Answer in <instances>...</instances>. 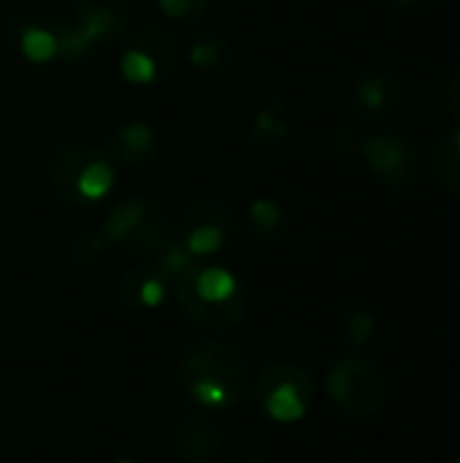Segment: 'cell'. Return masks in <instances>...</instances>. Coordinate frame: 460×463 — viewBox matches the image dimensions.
<instances>
[{
  "label": "cell",
  "mask_w": 460,
  "mask_h": 463,
  "mask_svg": "<svg viewBox=\"0 0 460 463\" xmlns=\"http://www.w3.org/2000/svg\"><path fill=\"white\" fill-rule=\"evenodd\" d=\"M8 43L30 65L76 62L87 54L73 27L46 11H22L8 22Z\"/></svg>",
  "instance_id": "5"
},
{
  "label": "cell",
  "mask_w": 460,
  "mask_h": 463,
  "mask_svg": "<svg viewBox=\"0 0 460 463\" xmlns=\"http://www.w3.org/2000/svg\"><path fill=\"white\" fill-rule=\"evenodd\" d=\"M328 146H331V152L339 155V157H350V155L361 152V141L355 138V133H352L350 128H336V130L331 133V138H328Z\"/></svg>",
  "instance_id": "24"
},
{
  "label": "cell",
  "mask_w": 460,
  "mask_h": 463,
  "mask_svg": "<svg viewBox=\"0 0 460 463\" xmlns=\"http://www.w3.org/2000/svg\"><path fill=\"white\" fill-rule=\"evenodd\" d=\"M287 130H290V125H287V109H285L282 100H274L271 106H266L255 117V122L249 128V141L258 149H268V146L279 144L282 138H287Z\"/></svg>",
  "instance_id": "19"
},
{
  "label": "cell",
  "mask_w": 460,
  "mask_h": 463,
  "mask_svg": "<svg viewBox=\"0 0 460 463\" xmlns=\"http://www.w3.org/2000/svg\"><path fill=\"white\" fill-rule=\"evenodd\" d=\"M114 163H122L127 168L149 165L160 152V133L146 119H127L122 122L103 146Z\"/></svg>",
  "instance_id": "13"
},
{
  "label": "cell",
  "mask_w": 460,
  "mask_h": 463,
  "mask_svg": "<svg viewBox=\"0 0 460 463\" xmlns=\"http://www.w3.org/2000/svg\"><path fill=\"white\" fill-rule=\"evenodd\" d=\"M431 174L434 179L453 190L460 193V128L445 133L437 144H434V152H431Z\"/></svg>",
  "instance_id": "18"
},
{
  "label": "cell",
  "mask_w": 460,
  "mask_h": 463,
  "mask_svg": "<svg viewBox=\"0 0 460 463\" xmlns=\"http://www.w3.org/2000/svg\"><path fill=\"white\" fill-rule=\"evenodd\" d=\"M46 179L62 203L73 209H92L111 195L117 184V168L103 146L70 141L52 152L46 163Z\"/></svg>",
  "instance_id": "3"
},
{
  "label": "cell",
  "mask_w": 460,
  "mask_h": 463,
  "mask_svg": "<svg viewBox=\"0 0 460 463\" xmlns=\"http://www.w3.org/2000/svg\"><path fill=\"white\" fill-rule=\"evenodd\" d=\"M106 244H108V241H106V236H103L100 231H81V233H76V236L68 241L65 258H68V263L76 266V269H89V266H95V263L103 258Z\"/></svg>",
  "instance_id": "20"
},
{
  "label": "cell",
  "mask_w": 460,
  "mask_h": 463,
  "mask_svg": "<svg viewBox=\"0 0 460 463\" xmlns=\"http://www.w3.org/2000/svg\"><path fill=\"white\" fill-rule=\"evenodd\" d=\"M247 228H249V233L258 241L277 244V241H282L290 233L293 214L277 198H258V201H252V206L247 212Z\"/></svg>",
  "instance_id": "16"
},
{
  "label": "cell",
  "mask_w": 460,
  "mask_h": 463,
  "mask_svg": "<svg viewBox=\"0 0 460 463\" xmlns=\"http://www.w3.org/2000/svg\"><path fill=\"white\" fill-rule=\"evenodd\" d=\"M176 239L192 258H217L233 250L239 239L236 217L214 198H190L176 220Z\"/></svg>",
  "instance_id": "6"
},
{
  "label": "cell",
  "mask_w": 460,
  "mask_h": 463,
  "mask_svg": "<svg viewBox=\"0 0 460 463\" xmlns=\"http://www.w3.org/2000/svg\"><path fill=\"white\" fill-rule=\"evenodd\" d=\"M401 106V84L388 71H366L352 90L355 117L363 122H382Z\"/></svg>",
  "instance_id": "12"
},
{
  "label": "cell",
  "mask_w": 460,
  "mask_h": 463,
  "mask_svg": "<svg viewBox=\"0 0 460 463\" xmlns=\"http://www.w3.org/2000/svg\"><path fill=\"white\" fill-rule=\"evenodd\" d=\"M184 317L209 334L233 331L247 309L241 279L214 263H192L174 285Z\"/></svg>",
  "instance_id": "1"
},
{
  "label": "cell",
  "mask_w": 460,
  "mask_h": 463,
  "mask_svg": "<svg viewBox=\"0 0 460 463\" xmlns=\"http://www.w3.org/2000/svg\"><path fill=\"white\" fill-rule=\"evenodd\" d=\"M450 92H453V106L460 109V68L453 73V81H450Z\"/></svg>",
  "instance_id": "25"
},
{
  "label": "cell",
  "mask_w": 460,
  "mask_h": 463,
  "mask_svg": "<svg viewBox=\"0 0 460 463\" xmlns=\"http://www.w3.org/2000/svg\"><path fill=\"white\" fill-rule=\"evenodd\" d=\"M130 24L127 0H73L70 27L79 41L89 49L117 43Z\"/></svg>",
  "instance_id": "11"
},
{
  "label": "cell",
  "mask_w": 460,
  "mask_h": 463,
  "mask_svg": "<svg viewBox=\"0 0 460 463\" xmlns=\"http://www.w3.org/2000/svg\"><path fill=\"white\" fill-rule=\"evenodd\" d=\"M344 334H347V339L352 345H366L374 336V320H371V315L363 312V309L350 312L347 320H344Z\"/></svg>",
  "instance_id": "23"
},
{
  "label": "cell",
  "mask_w": 460,
  "mask_h": 463,
  "mask_svg": "<svg viewBox=\"0 0 460 463\" xmlns=\"http://www.w3.org/2000/svg\"><path fill=\"white\" fill-rule=\"evenodd\" d=\"M455 128H460V109H455Z\"/></svg>",
  "instance_id": "28"
},
{
  "label": "cell",
  "mask_w": 460,
  "mask_h": 463,
  "mask_svg": "<svg viewBox=\"0 0 460 463\" xmlns=\"http://www.w3.org/2000/svg\"><path fill=\"white\" fill-rule=\"evenodd\" d=\"M179 46L163 24L138 27L119 54V73L133 87H157L176 68Z\"/></svg>",
  "instance_id": "9"
},
{
  "label": "cell",
  "mask_w": 460,
  "mask_h": 463,
  "mask_svg": "<svg viewBox=\"0 0 460 463\" xmlns=\"http://www.w3.org/2000/svg\"><path fill=\"white\" fill-rule=\"evenodd\" d=\"M100 233L122 252L155 260L174 239V225L160 203L133 195L111 206Z\"/></svg>",
  "instance_id": "4"
},
{
  "label": "cell",
  "mask_w": 460,
  "mask_h": 463,
  "mask_svg": "<svg viewBox=\"0 0 460 463\" xmlns=\"http://www.w3.org/2000/svg\"><path fill=\"white\" fill-rule=\"evenodd\" d=\"M155 263H157V266L171 277V282L176 285V279H179V277H182L192 263H195V258H192V255H190V250H187L176 236H174V239L168 241V247L155 258Z\"/></svg>",
  "instance_id": "21"
},
{
  "label": "cell",
  "mask_w": 460,
  "mask_h": 463,
  "mask_svg": "<svg viewBox=\"0 0 460 463\" xmlns=\"http://www.w3.org/2000/svg\"><path fill=\"white\" fill-rule=\"evenodd\" d=\"M214 0H157L160 11L171 22H198L206 16Z\"/></svg>",
  "instance_id": "22"
},
{
  "label": "cell",
  "mask_w": 460,
  "mask_h": 463,
  "mask_svg": "<svg viewBox=\"0 0 460 463\" xmlns=\"http://www.w3.org/2000/svg\"><path fill=\"white\" fill-rule=\"evenodd\" d=\"M114 463H138V461H133V458H119V461H114Z\"/></svg>",
  "instance_id": "29"
},
{
  "label": "cell",
  "mask_w": 460,
  "mask_h": 463,
  "mask_svg": "<svg viewBox=\"0 0 460 463\" xmlns=\"http://www.w3.org/2000/svg\"><path fill=\"white\" fill-rule=\"evenodd\" d=\"M255 402L266 418L277 423H296L314 402V383L298 364L274 361L255 383Z\"/></svg>",
  "instance_id": "7"
},
{
  "label": "cell",
  "mask_w": 460,
  "mask_h": 463,
  "mask_svg": "<svg viewBox=\"0 0 460 463\" xmlns=\"http://www.w3.org/2000/svg\"><path fill=\"white\" fill-rule=\"evenodd\" d=\"M331 399L355 418L377 415L388 402V380L382 369L361 355L339 358L325 377Z\"/></svg>",
  "instance_id": "8"
},
{
  "label": "cell",
  "mask_w": 460,
  "mask_h": 463,
  "mask_svg": "<svg viewBox=\"0 0 460 463\" xmlns=\"http://www.w3.org/2000/svg\"><path fill=\"white\" fill-rule=\"evenodd\" d=\"M222 431L203 418L179 420L171 431V453L179 463H211L220 456Z\"/></svg>",
  "instance_id": "14"
},
{
  "label": "cell",
  "mask_w": 460,
  "mask_h": 463,
  "mask_svg": "<svg viewBox=\"0 0 460 463\" xmlns=\"http://www.w3.org/2000/svg\"><path fill=\"white\" fill-rule=\"evenodd\" d=\"M361 157L366 160L371 176L388 190H407L420 179L423 157L418 146L399 133H377L361 144Z\"/></svg>",
  "instance_id": "10"
},
{
  "label": "cell",
  "mask_w": 460,
  "mask_h": 463,
  "mask_svg": "<svg viewBox=\"0 0 460 463\" xmlns=\"http://www.w3.org/2000/svg\"><path fill=\"white\" fill-rule=\"evenodd\" d=\"M184 391L203 407H233L249 391V369L244 355L222 339L192 342L179 364Z\"/></svg>",
  "instance_id": "2"
},
{
  "label": "cell",
  "mask_w": 460,
  "mask_h": 463,
  "mask_svg": "<svg viewBox=\"0 0 460 463\" xmlns=\"http://www.w3.org/2000/svg\"><path fill=\"white\" fill-rule=\"evenodd\" d=\"M174 282L171 277L152 260V263H141V266H133L122 282H119V298L127 309H136V312H146V309H157L168 293H171Z\"/></svg>",
  "instance_id": "15"
},
{
  "label": "cell",
  "mask_w": 460,
  "mask_h": 463,
  "mask_svg": "<svg viewBox=\"0 0 460 463\" xmlns=\"http://www.w3.org/2000/svg\"><path fill=\"white\" fill-rule=\"evenodd\" d=\"M225 463H268L266 458H260V456H236V458H228Z\"/></svg>",
  "instance_id": "26"
},
{
  "label": "cell",
  "mask_w": 460,
  "mask_h": 463,
  "mask_svg": "<svg viewBox=\"0 0 460 463\" xmlns=\"http://www.w3.org/2000/svg\"><path fill=\"white\" fill-rule=\"evenodd\" d=\"M230 57H233L230 43L217 30H201L190 41V62L201 71H209V73L225 71L230 65Z\"/></svg>",
  "instance_id": "17"
},
{
  "label": "cell",
  "mask_w": 460,
  "mask_h": 463,
  "mask_svg": "<svg viewBox=\"0 0 460 463\" xmlns=\"http://www.w3.org/2000/svg\"><path fill=\"white\" fill-rule=\"evenodd\" d=\"M399 5H404V8H412V5H418V3H423V0H396Z\"/></svg>",
  "instance_id": "27"
}]
</instances>
